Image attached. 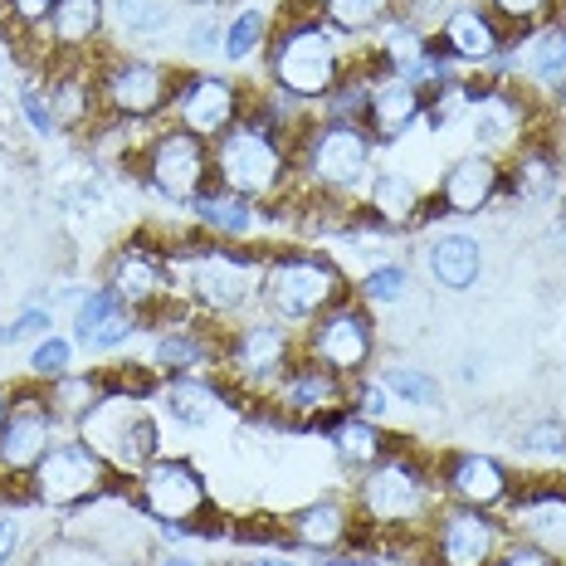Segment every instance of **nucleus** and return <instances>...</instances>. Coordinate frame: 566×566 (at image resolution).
I'll list each match as a JSON object with an SVG mask.
<instances>
[{"label": "nucleus", "instance_id": "9", "mask_svg": "<svg viewBox=\"0 0 566 566\" xmlns=\"http://www.w3.org/2000/svg\"><path fill=\"white\" fill-rule=\"evenodd\" d=\"M371 352H376V323H371V313L352 308V303H337V308H327L323 317H313V327H308V357L323 361L327 371H337V376L361 371L371 361Z\"/></svg>", "mask_w": 566, "mask_h": 566}, {"label": "nucleus", "instance_id": "29", "mask_svg": "<svg viewBox=\"0 0 566 566\" xmlns=\"http://www.w3.org/2000/svg\"><path fill=\"white\" fill-rule=\"evenodd\" d=\"M367 206H371V216L381 220V226H410V220L420 216V191H416V181H410V176L381 171L371 181Z\"/></svg>", "mask_w": 566, "mask_h": 566}, {"label": "nucleus", "instance_id": "36", "mask_svg": "<svg viewBox=\"0 0 566 566\" xmlns=\"http://www.w3.org/2000/svg\"><path fill=\"white\" fill-rule=\"evenodd\" d=\"M323 6V20L337 34H361L386 25V0H317Z\"/></svg>", "mask_w": 566, "mask_h": 566}, {"label": "nucleus", "instance_id": "57", "mask_svg": "<svg viewBox=\"0 0 566 566\" xmlns=\"http://www.w3.org/2000/svg\"><path fill=\"white\" fill-rule=\"evenodd\" d=\"M6 416H10V410H6V400H0V430H6Z\"/></svg>", "mask_w": 566, "mask_h": 566}, {"label": "nucleus", "instance_id": "38", "mask_svg": "<svg viewBox=\"0 0 566 566\" xmlns=\"http://www.w3.org/2000/svg\"><path fill=\"white\" fill-rule=\"evenodd\" d=\"M557 161L547 157V151H527L523 161H517V176H513V196L517 200H547L557 196Z\"/></svg>", "mask_w": 566, "mask_h": 566}, {"label": "nucleus", "instance_id": "43", "mask_svg": "<svg viewBox=\"0 0 566 566\" xmlns=\"http://www.w3.org/2000/svg\"><path fill=\"white\" fill-rule=\"evenodd\" d=\"M69 361H74V347H69L64 337H40V347L30 352V371L40 376V381H59V376H69Z\"/></svg>", "mask_w": 566, "mask_h": 566}, {"label": "nucleus", "instance_id": "4", "mask_svg": "<svg viewBox=\"0 0 566 566\" xmlns=\"http://www.w3.org/2000/svg\"><path fill=\"white\" fill-rule=\"evenodd\" d=\"M84 440L103 459H108V469H127V474H142L151 459H161V430H157V420L142 410L137 396H123V391H108L98 406L88 410Z\"/></svg>", "mask_w": 566, "mask_h": 566}, {"label": "nucleus", "instance_id": "59", "mask_svg": "<svg viewBox=\"0 0 566 566\" xmlns=\"http://www.w3.org/2000/svg\"><path fill=\"white\" fill-rule=\"evenodd\" d=\"M0 64H6V59H0Z\"/></svg>", "mask_w": 566, "mask_h": 566}, {"label": "nucleus", "instance_id": "33", "mask_svg": "<svg viewBox=\"0 0 566 566\" xmlns=\"http://www.w3.org/2000/svg\"><path fill=\"white\" fill-rule=\"evenodd\" d=\"M333 450H337L342 464L371 469V464H381V459H386V440H381V430H376L371 420L352 416V420H342L333 430Z\"/></svg>", "mask_w": 566, "mask_h": 566}, {"label": "nucleus", "instance_id": "37", "mask_svg": "<svg viewBox=\"0 0 566 566\" xmlns=\"http://www.w3.org/2000/svg\"><path fill=\"white\" fill-rule=\"evenodd\" d=\"M264 34H269V15H264V10H259V6L240 10V15L226 25V44H220V54H226L230 64H244L250 54H259Z\"/></svg>", "mask_w": 566, "mask_h": 566}, {"label": "nucleus", "instance_id": "21", "mask_svg": "<svg viewBox=\"0 0 566 566\" xmlns=\"http://www.w3.org/2000/svg\"><path fill=\"white\" fill-rule=\"evenodd\" d=\"M513 527H523V542L542 547L547 557H566V493H527L513 503Z\"/></svg>", "mask_w": 566, "mask_h": 566}, {"label": "nucleus", "instance_id": "31", "mask_svg": "<svg viewBox=\"0 0 566 566\" xmlns=\"http://www.w3.org/2000/svg\"><path fill=\"white\" fill-rule=\"evenodd\" d=\"M216 400H220L216 386L196 381V376H171V381L161 386V406H167V416L176 424H191V430L216 416Z\"/></svg>", "mask_w": 566, "mask_h": 566}, {"label": "nucleus", "instance_id": "34", "mask_svg": "<svg viewBox=\"0 0 566 566\" xmlns=\"http://www.w3.org/2000/svg\"><path fill=\"white\" fill-rule=\"evenodd\" d=\"M151 361H157V371H167V376H191L210 361V347L196 333H161Z\"/></svg>", "mask_w": 566, "mask_h": 566}, {"label": "nucleus", "instance_id": "49", "mask_svg": "<svg viewBox=\"0 0 566 566\" xmlns=\"http://www.w3.org/2000/svg\"><path fill=\"white\" fill-rule=\"evenodd\" d=\"M493 566H557V557H547V552L533 547V542H513Z\"/></svg>", "mask_w": 566, "mask_h": 566}, {"label": "nucleus", "instance_id": "48", "mask_svg": "<svg viewBox=\"0 0 566 566\" xmlns=\"http://www.w3.org/2000/svg\"><path fill=\"white\" fill-rule=\"evenodd\" d=\"M20 108H25V117H30L34 133H54V127H59V113L40 98V88H20Z\"/></svg>", "mask_w": 566, "mask_h": 566}, {"label": "nucleus", "instance_id": "39", "mask_svg": "<svg viewBox=\"0 0 566 566\" xmlns=\"http://www.w3.org/2000/svg\"><path fill=\"white\" fill-rule=\"evenodd\" d=\"M113 15L127 34H161L171 25V0H113Z\"/></svg>", "mask_w": 566, "mask_h": 566}, {"label": "nucleus", "instance_id": "55", "mask_svg": "<svg viewBox=\"0 0 566 566\" xmlns=\"http://www.w3.org/2000/svg\"><path fill=\"white\" fill-rule=\"evenodd\" d=\"M244 566H293V562H283V557H254V562H244Z\"/></svg>", "mask_w": 566, "mask_h": 566}, {"label": "nucleus", "instance_id": "22", "mask_svg": "<svg viewBox=\"0 0 566 566\" xmlns=\"http://www.w3.org/2000/svg\"><path fill=\"white\" fill-rule=\"evenodd\" d=\"M167 283H171V269L161 264L157 254H147V250H123V254L113 259L108 289L127 303V308H147V303H157L161 293H167Z\"/></svg>", "mask_w": 566, "mask_h": 566}, {"label": "nucleus", "instance_id": "7", "mask_svg": "<svg viewBox=\"0 0 566 566\" xmlns=\"http://www.w3.org/2000/svg\"><path fill=\"white\" fill-rule=\"evenodd\" d=\"M137 503L161 523V533L191 537V517L206 513V479L186 459H151L137 474Z\"/></svg>", "mask_w": 566, "mask_h": 566}, {"label": "nucleus", "instance_id": "17", "mask_svg": "<svg viewBox=\"0 0 566 566\" xmlns=\"http://www.w3.org/2000/svg\"><path fill=\"white\" fill-rule=\"evenodd\" d=\"M50 406L30 400V406H15L6 416V430H0V469L6 474H34V464L50 450Z\"/></svg>", "mask_w": 566, "mask_h": 566}, {"label": "nucleus", "instance_id": "35", "mask_svg": "<svg viewBox=\"0 0 566 566\" xmlns=\"http://www.w3.org/2000/svg\"><path fill=\"white\" fill-rule=\"evenodd\" d=\"M191 210H196L200 226H210V230H220V234H244V230L254 226V210L244 206L240 196H230V191H206Z\"/></svg>", "mask_w": 566, "mask_h": 566}, {"label": "nucleus", "instance_id": "16", "mask_svg": "<svg viewBox=\"0 0 566 566\" xmlns=\"http://www.w3.org/2000/svg\"><path fill=\"white\" fill-rule=\"evenodd\" d=\"M503 191V171L489 151H469L459 157L440 181V210H454V216H479L493 196Z\"/></svg>", "mask_w": 566, "mask_h": 566}, {"label": "nucleus", "instance_id": "13", "mask_svg": "<svg viewBox=\"0 0 566 566\" xmlns=\"http://www.w3.org/2000/svg\"><path fill=\"white\" fill-rule=\"evenodd\" d=\"M103 103L117 113V117H157L161 108L171 103V74L161 64H147V59H123L103 74Z\"/></svg>", "mask_w": 566, "mask_h": 566}, {"label": "nucleus", "instance_id": "30", "mask_svg": "<svg viewBox=\"0 0 566 566\" xmlns=\"http://www.w3.org/2000/svg\"><path fill=\"white\" fill-rule=\"evenodd\" d=\"M108 376H59L50 386V396H44V406H50L54 420H88V410L98 406L103 396H108Z\"/></svg>", "mask_w": 566, "mask_h": 566}, {"label": "nucleus", "instance_id": "25", "mask_svg": "<svg viewBox=\"0 0 566 566\" xmlns=\"http://www.w3.org/2000/svg\"><path fill=\"white\" fill-rule=\"evenodd\" d=\"M342 400L337 371H327L323 361L303 357L298 367H289L279 376V406L283 410H333Z\"/></svg>", "mask_w": 566, "mask_h": 566}, {"label": "nucleus", "instance_id": "11", "mask_svg": "<svg viewBox=\"0 0 566 566\" xmlns=\"http://www.w3.org/2000/svg\"><path fill=\"white\" fill-rule=\"evenodd\" d=\"M191 293L206 313H234L264 289V269L250 254H230V250H206L191 259Z\"/></svg>", "mask_w": 566, "mask_h": 566}, {"label": "nucleus", "instance_id": "58", "mask_svg": "<svg viewBox=\"0 0 566 566\" xmlns=\"http://www.w3.org/2000/svg\"><path fill=\"white\" fill-rule=\"evenodd\" d=\"M562 113H566V88H562Z\"/></svg>", "mask_w": 566, "mask_h": 566}, {"label": "nucleus", "instance_id": "20", "mask_svg": "<svg viewBox=\"0 0 566 566\" xmlns=\"http://www.w3.org/2000/svg\"><path fill=\"white\" fill-rule=\"evenodd\" d=\"M424 269L444 293H469L483 274V250L474 234H434L424 244Z\"/></svg>", "mask_w": 566, "mask_h": 566}, {"label": "nucleus", "instance_id": "45", "mask_svg": "<svg viewBox=\"0 0 566 566\" xmlns=\"http://www.w3.org/2000/svg\"><path fill=\"white\" fill-rule=\"evenodd\" d=\"M489 15H499L503 25H513V30H527V25H547V10H552V0H489Z\"/></svg>", "mask_w": 566, "mask_h": 566}, {"label": "nucleus", "instance_id": "8", "mask_svg": "<svg viewBox=\"0 0 566 566\" xmlns=\"http://www.w3.org/2000/svg\"><path fill=\"white\" fill-rule=\"evenodd\" d=\"M303 167H308L313 186H323V191H347L371 167V137L357 123H323L308 133Z\"/></svg>", "mask_w": 566, "mask_h": 566}, {"label": "nucleus", "instance_id": "6", "mask_svg": "<svg viewBox=\"0 0 566 566\" xmlns=\"http://www.w3.org/2000/svg\"><path fill=\"white\" fill-rule=\"evenodd\" d=\"M142 167H147L151 191H157L161 200H171V206H196V200L210 191V176H216L210 147L196 133H181V127L151 137Z\"/></svg>", "mask_w": 566, "mask_h": 566}, {"label": "nucleus", "instance_id": "5", "mask_svg": "<svg viewBox=\"0 0 566 566\" xmlns=\"http://www.w3.org/2000/svg\"><path fill=\"white\" fill-rule=\"evenodd\" d=\"M103 489H108V459L88 440L50 444L30 474V493L40 503H50V509H78V503L98 499Z\"/></svg>", "mask_w": 566, "mask_h": 566}, {"label": "nucleus", "instance_id": "15", "mask_svg": "<svg viewBox=\"0 0 566 566\" xmlns=\"http://www.w3.org/2000/svg\"><path fill=\"white\" fill-rule=\"evenodd\" d=\"M499 542H503L499 523L483 509H464V503L454 513H444L440 533H434V547H440L444 566H493Z\"/></svg>", "mask_w": 566, "mask_h": 566}, {"label": "nucleus", "instance_id": "56", "mask_svg": "<svg viewBox=\"0 0 566 566\" xmlns=\"http://www.w3.org/2000/svg\"><path fill=\"white\" fill-rule=\"evenodd\" d=\"M157 566H200V562H186V557H161Z\"/></svg>", "mask_w": 566, "mask_h": 566}, {"label": "nucleus", "instance_id": "3", "mask_svg": "<svg viewBox=\"0 0 566 566\" xmlns=\"http://www.w3.org/2000/svg\"><path fill=\"white\" fill-rule=\"evenodd\" d=\"M216 181L220 191L240 196V200H259V196H274L289 176V157H283L279 137L259 123H234L230 133L216 137Z\"/></svg>", "mask_w": 566, "mask_h": 566}, {"label": "nucleus", "instance_id": "28", "mask_svg": "<svg viewBox=\"0 0 566 566\" xmlns=\"http://www.w3.org/2000/svg\"><path fill=\"white\" fill-rule=\"evenodd\" d=\"M347 527L352 517L342 509L337 499H323V503H308V509H298L289 517V537L298 542V547H313V552H333L347 542Z\"/></svg>", "mask_w": 566, "mask_h": 566}, {"label": "nucleus", "instance_id": "40", "mask_svg": "<svg viewBox=\"0 0 566 566\" xmlns=\"http://www.w3.org/2000/svg\"><path fill=\"white\" fill-rule=\"evenodd\" d=\"M381 386L406 400V406H440V381L420 367H386Z\"/></svg>", "mask_w": 566, "mask_h": 566}, {"label": "nucleus", "instance_id": "53", "mask_svg": "<svg viewBox=\"0 0 566 566\" xmlns=\"http://www.w3.org/2000/svg\"><path fill=\"white\" fill-rule=\"evenodd\" d=\"M200 44H206V50H210V44H216V25H210V15L200 20L196 30H191V50H200Z\"/></svg>", "mask_w": 566, "mask_h": 566}, {"label": "nucleus", "instance_id": "46", "mask_svg": "<svg viewBox=\"0 0 566 566\" xmlns=\"http://www.w3.org/2000/svg\"><path fill=\"white\" fill-rule=\"evenodd\" d=\"M523 450H527V454L566 459V424H562V420H537V424H527Z\"/></svg>", "mask_w": 566, "mask_h": 566}, {"label": "nucleus", "instance_id": "27", "mask_svg": "<svg viewBox=\"0 0 566 566\" xmlns=\"http://www.w3.org/2000/svg\"><path fill=\"white\" fill-rule=\"evenodd\" d=\"M523 74H527V84H537L547 93L566 88V25H557V20L537 25V34L523 50Z\"/></svg>", "mask_w": 566, "mask_h": 566}, {"label": "nucleus", "instance_id": "47", "mask_svg": "<svg viewBox=\"0 0 566 566\" xmlns=\"http://www.w3.org/2000/svg\"><path fill=\"white\" fill-rule=\"evenodd\" d=\"M50 323H54V313L50 308H25L15 317V323H6L0 327V342H20V337H50Z\"/></svg>", "mask_w": 566, "mask_h": 566}, {"label": "nucleus", "instance_id": "12", "mask_svg": "<svg viewBox=\"0 0 566 566\" xmlns=\"http://www.w3.org/2000/svg\"><path fill=\"white\" fill-rule=\"evenodd\" d=\"M171 108L181 133H196L200 142H210L240 123V88L220 74H186L181 88L171 93Z\"/></svg>", "mask_w": 566, "mask_h": 566}, {"label": "nucleus", "instance_id": "1", "mask_svg": "<svg viewBox=\"0 0 566 566\" xmlns=\"http://www.w3.org/2000/svg\"><path fill=\"white\" fill-rule=\"evenodd\" d=\"M269 69H274L279 93L327 98L342 84V74H347V54H342V40L333 25H323V20H293L274 40V50H269Z\"/></svg>", "mask_w": 566, "mask_h": 566}, {"label": "nucleus", "instance_id": "26", "mask_svg": "<svg viewBox=\"0 0 566 566\" xmlns=\"http://www.w3.org/2000/svg\"><path fill=\"white\" fill-rule=\"evenodd\" d=\"M469 127H474L479 147H503L523 133V98L513 88L489 84L483 98H474V108H469Z\"/></svg>", "mask_w": 566, "mask_h": 566}, {"label": "nucleus", "instance_id": "18", "mask_svg": "<svg viewBox=\"0 0 566 566\" xmlns=\"http://www.w3.org/2000/svg\"><path fill=\"white\" fill-rule=\"evenodd\" d=\"M137 317L127 308L123 298H117L113 289H93L78 298V313H74V337L84 342L88 352H113L123 347L127 337H133Z\"/></svg>", "mask_w": 566, "mask_h": 566}, {"label": "nucleus", "instance_id": "14", "mask_svg": "<svg viewBox=\"0 0 566 566\" xmlns=\"http://www.w3.org/2000/svg\"><path fill=\"white\" fill-rule=\"evenodd\" d=\"M226 361L234 367L240 381H279L293 367V333L289 323H250L230 337Z\"/></svg>", "mask_w": 566, "mask_h": 566}, {"label": "nucleus", "instance_id": "50", "mask_svg": "<svg viewBox=\"0 0 566 566\" xmlns=\"http://www.w3.org/2000/svg\"><path fill=\"white\" fill-rule=\"evenodd\" d=\"M386 396H391V391H386L381 381H367V386L357 391V416H361V420H381V416H386V406H391Z\"/></svg>", "mask_w": 566, "mask_h": 566}, {"label": "nucleus", "instance_id": "52", "mask_svg": "<svg viewBox=\"0 0 566 566\" xmlns=\"http://www.w3.org/2000/svg\"><path fill=\"white\" fill-rule=\"evenodd\" d=\"M15 547H20V527L10 523V517H0V566L15 557Z\"/></svg>", "mask_w": 566, "mask_h": 566}, {"label": "nucleus", "instance_id": "54", "mask_svg": "<svg viewBox=\"0 0 566 566\" xmlns=\"http://www.w3.org/2000/svg\"><path fill=\"white\" fill-rule=\"evenodd\" d=\"M323 566H386V562H376V557H327Z\"/></svg>", "mask_w": 566, "mask_h": 566}, {"label": "nucleus", "instance_id": "24", "mask_svg": "<svg viewBox=\"0 0 566 566\" xmlns=\"http://www.w3.org/2000/svg\"><path fill=\"white\" fill-rule=\"evenodd\" d=\"M444 44H450V54L464 59V64H493L503 50V30L489 10L459 6L454 15L444 20Z\"/></svg>", "mask_w": 566, "mask_h": 566}, {"label": "nucleus", "instance_id": "41", "mask_svg": "<svg viewBox=\"0 0 566 566\" xmlns=\"http://www.w3.org/2000/svg\"><path fill=\"white\" fill-rule=\"evenodd\" d=\"M367 98H371V84H361V78H342V84L323 98L327 108V123H357L367 117Z\"/></svg>", "mask_w": 566, "mask_h": 566}, {"label": "nucleus", "instance_id": "19", "mask_svg": "<svg viewBox=\"0 0 566 566\" xmlns=\"http://www.w3.org/2000/svg\"><path fill=\"white\" fill-rule=\"evenodd\" d=\"M444 489H450L464 509L489 513L509 499V474H503V464L489 454H459V459H450V469H444Z\"/></svg>", "mask_w": 566, "mask_h": 566}, {"label": "nucleus", "instance_id": "32", "mask_svg": "<svg viewBox=\"0 0 566 566\" xmlns=\"http://www.w3.org/2000/svg\"><path fill=\"white\" fill-rule=\"evenodd\" d=\"M103 25V0H59L50 15V34L59 50H84Z\"/></svg>", "mask_w": 566, "mask_h": 566}, {"label": "nucleus", "instance_id": "44", "mask_svg": "<svg viewBox=\"0 0 566 566\" xmlns=\"http://www.w3.org/2000/svg\"><path fill=\"white\" fill-rule=\"evenodd\" d=\"M386 64L396 69V74H410V69L424 59V44H420V34L410 30V25H386Z\"/></svg>", "mask_w": 566, "mask_h": 566}, {"label": "nucleus", "instance_id": "42", "mask_svg": "<svg viewBox=\"0 0 566 566\" xmlns=\"http://www.w3.org/2000/svg\"><path fill=\"white\" fill-rule=\"evenodd\" d=\"M410 289L406 264H376L371 274H361V298L367 303H400Z\"/></svg>", "mask_w": 566, "mask_h": 566}, {"label": "nucleus", "instance_id": "23", "mask_svg": "<svg viewBox=\"0 0 566 566\" xmlns=\"http://www.w3.org/2000/svg\"><path fill=\"white\" fill-rule=\"evenodd\" d=\"M424 113V98H420V88L410 84V78H381V84H371V98H367V123H371V133L381 137V142H391L400 137L410 123Z\"/></svg>", "mask_w": 566, "mask_h": 566}, {"label": "nucleus", "instance_id": "2", "mask_svg": "<svg viewBox=\"0 0 566 566\" xmlns=\"http://www.w3.org/2000/svg\"><path fill=\"white\" fill-rule=\"evenodd\" d=\"M259 298L269 303L274 323H313V317H323L327 308H337V303L347 298V283H342V274L327 259L289 254L264 269Z\"/></svg>", "mask_w": 566, "mask_h": 566}, {"label": "nucleus", "instance_id": "10", "mask_svg": "<svg viewBox=\"0 0 566 566\" xmlns=\"http://www.w3.org/2000/svg\"><path fill=\"white\" fill-rule=\"evenodd\" d=\"M361 499V513L371 517V523L381 527H400V523H416L424 513V503H430V483L410 459H381V464H371L367 483L357 489Z\"/></svg>", "mask_w": 566, "mask_h": 566}, {"label": "nucleus", "instance_id": "51", "mask_svg": "<svg viewBox=\"0 0 566 566\" xmlns=\"http://www.w3.org/2000/svg\"><path fill=\"white\" fill-rule=\"evenodd\" d=\"M54 6H59V0H10V10H15L20 25H50Z\"/></svg>", "mask_w": 566, "mask_h": 566}]
</instances>
